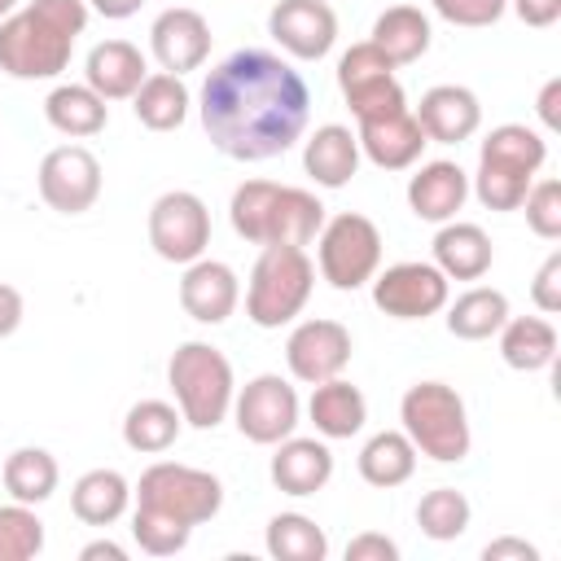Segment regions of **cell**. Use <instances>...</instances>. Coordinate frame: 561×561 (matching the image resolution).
I'll return each mask as SVG.
<instances>
[{"instance_id": "obj_20", "label": "cell", "mask_w": 561, "mask_h": 561, "mask_svg": "<svg viewBox=\"0 0 561 561\" xmlns=\"http://www.w3.org/2000/svg\"><path fill=\"white\" fill-rule=\"evenodd\" d=\"M355 140H359V153H364L373 167H381V171H408V167L421 158V149L430 145L412 110H394V114H381V118H364L359 131H355Z\"/></svg>"}, {"instance_id": "obj_37", "label": "cell", "mask_w": 561, "mask_h": 561, "mask_svg": "<svg viewBox=\"0 0 561 561\" xmlns=\"http://www.w3.org/2000/svg\"><path fill=\"white\" fill-rule=\"evenodd\" d=\"M469 517H473V508H469L465 491H456V486H434V491H425L421 504H416V526H421V535L434 539V543L460 539V535L469 530Z\"/></svg>"}, {"instance_id": "obj_22", "label": "cell", "mask_w": 561, "mask_h": 561, "mask_svg": "<svg viewBox=\"0 0 561 561\" xmlns=\"http://www.w3.org/2000/svg\"><path fill=\"white\" fill-rule=\"evenodd\" d=\"M465 197H469V175H465L460 162H447V158L421 162L416 175L408 180V206L425 224L456 219V210L465 206Z\"/></svg>"}, {"instance_id": "obj_45", "label": "cell", "mask_w": 561, "mask_h": 561, "mask_svg": "<svg viewBox=\"0 0 561 561\" xmlns=\"http://www.w3.org/2000/svg\"><path fill=\"white\" fill-rule=\"evenodd\" d=\"M561 79H548L543 88H539V101H535V110H539V118H543V127L548 131H561Z\"/></svg>"}, {"instance_id": "obj_25", "label": "cell", "mask_w": 561, "mask_h": 561, "mask_svg": "<svg viewBox=\"0 0 561 561\" xmlns=\"http://www.w3.org/2000/svg\"><path fill=\"white\" fill-rule=\"evenodd\" d=\"M302 171L320 184V188H346L351 175L359 171V140L351 127L342 123H324L307 136L302 145Z\"/></svg>"}, {"instance_id": "obj_4", "label": "cell", "mask_w": 561, "mask_h": 561, "mask_svg": "<svg viewBox=\"0 0 561 561\" xmlns=\"http://www.w3.org/2000/svg\"><path fill=\"white\" fill-rule=\"evenodd\" d=\"M232 232L250 245H311L324 228V202L298 184L276 180H245L232 188L228 202Z\"/></svg>"}, {"instance_id": "obj_36", "label": "cell", "mask_w": 561, "mask_h": 561, "mask_svg": "<svg viewBox=\"0 0 561 561\" xmlns=\"http://www.w3.org/2000/svg\"><path fill=\"white\" fill-rule=\"evenodd\" d=\"M263 543L276 561H324L329 557V535L307 513H276L267 522Z\"/></svg>"}, {"instance_id": "obj_32", "label": "cell", "mask_w": 561, "mask_h": 561, "mask_svg": "<svg viewBox=\"0 0 561 561\" xmlns=\"http://www.w3.org/2000/svg\"><path fill=\"white\" fill-rule=\"evenodd\" d=\"M180 430H184V416L167 399H140L123 416V443L140 456H162L167 447H175Z\"/></svg>"}, {"instance_id": "obj_8", "label": "cell", "mask_w": 561, "mask_h": 561, "mask_svg": "<svg viewBox=\"0 0 561 561\" xmlns=\"http://www.w3.org/2000/svg\"><path fill=\"white\" fill-rule=\"evenodd\" d=\"M316 289V263L302 245H263L250 285H245V316L259 329H280L302 316L307 298Z\"/></svg>"}, {"instance_id": "obj_3", "label": "cell", "mask_w": 561, "mask_h": 561, "mask_svg": "<svg viewBox=\"0 0 561 561\" xmlns=\"http://www.w3.org/2000/svg\"><path fill=\"white\" fill-rule=\"evenodd\" d=\"M88 31V0H31L0 22V70L9 79H57Z\"/></svg>"}, {"instance_id": "obj_34", "label": "cell", "mask_w": 561, "mask_h": 561, "mask_svg": "<svg viewBox=\"0 0 561 561\" xmlns=\"http://www.w3.org/2000/svg\"><path fill=\"white\" fill-rule=\"evenodd\" d=\"M504 320H508V298L504 289L491 285H473L447 307V333L460 342H486L500 333Z\"/></svg>"}, {"instance_id": "obj_21", "label": "cell", "mask_w": 561, "mask_h": 561, "mask_svg": "<svg viewBox=\"0 0 561 561\" xmlns=\"http://www.w3.org/2000/svg\"><path fill=\"white\" fill-rule=\"evenodd\" d=\"M267 473H272V486L276 491L302 500V495H316V491L329 486V478H333V451H329L324 438H298V434H289V438L276 443Z\"/></svg>"}, {"instance_id": "obj_17", "label": "cell", "mask_w": 561, "mask_h": 561, "mask_svg": "<svg viewBox=\"0 0 561 561\" xmlns=\"http://www.w3.org/2000/svg\"><path fill=\"white\" fill-rule=\"evenodd\" d=\"M149 48H153V57H158V66L167 75H180L184 79L188 70L206 66V57H210V26H206V18L197 9L171 4V9H162L153 18Z\"/></svg>"}, {"instance_id": "obj_49", "label": "cell", "mask_w": 561, "mask_h": 561, "mask_svg": "<svg viewBox=\"0 0 561 561\" xmlns=\"http://www.w3.org/2000/svg\"><path fill=\"white\" fill-rule=\"evenodd\" d=\"M13 9H18V0H0V22H4V18L13 13Z\"/></svg>"}, {"instance_id": "obj_12", "label": "cell", "mask_w": 561, "mask_h": 561, "mask_svg": "<svg viewBox=\"0 0 561 561\" xmlns=\"http://www.w3.org/2000/svg\"><path fill=\"white\" fill-rule=\"evenodd\" d=\"M149 245L162 263H193L210 245V210L197 193L171 188L149 206Z\"/></svg>"}, {"instance_id": "obj_15", "label": "cell", "mask_w": 561, "mask_h": 561, "mask_svg": "<svg viewBox=\"0 0 561 561\" xmlns=\"http://www.w3.org/2000/svg\"><path fill=\"white\" fill-rule=\"evenodd\" d=\"M351 351H355L351 329L337 320H324V316L294 324V333L285 337V364L302 386L342 377V368L351 364Z\"/></svg>"}, {"instance_id": "obj_33", "label": "cell", "mask_w": 561, "mask_h": 561, "mask_svg": "<svg viewBox=\"0 0 561 561\" xmlns=\"http://www.w3.org/2000/svg\"><path fill=\"white\" fill-rule=\"evenodd\" d=\"M416 473V447L403 430H381L359 447V478L368 486H403Z\"/></svg>"}, {"instance_id": "obj_7", "label": "cell", "mask_w": 561, "mask_h": 561, "mask_svg": "<svg viewBox=\"0 0 561 561\" xmlns=\"http://www.w3.org/2000/svg\"><path fill=\"white\" fill-rule=\"evenodd\" d=\"M399 421H403V434L412 438L416 456H430L438 465H460L473 447L465 399L447 381L408 386L399 399Z\"/></svg>"}, {"instance_id": "obj_24", "label": "cell", "mask_w": 561, "mask_h": 561, "mask_svg": "<svg viewBox=\"0 0 561 561\" xmlns=\"http://www.w3.org/2000/svg\"><path fill=\"white\" fill-rule=\"evenodd\" d=\"M491 259H495V245L478 224H465V219L438 224V232H434V267L447 280H482L491 272Z\"/></svg>"}, {"instance_id": "obj_29", "label": "cell", "mask_w": 561, "mask_h": 561, "mask_svg": "<svg viewBox=\"0 0 561 561\" xmlns=\"http://www.w3.org/2000/svg\"><path fill=\"white\" fill-rule=\"evenodd\" d=\"M495 337H500V359L517 373H539L557 359V329L543 316H508Z\"/></svg>"}, {"instance_id": "obj_40", "label": "cell", "mask_w": 561, "mask_h": 561, "mask_svg": "<svg viewBox=\"0 0 561 561\" xmlns=\"http://www.w3.org/2000/svg\"><path fill=\"white\" fill-rule=\"evenodd\" d=\"M430 9H434L443 22H451V26L478 31V26L500 22L504 9H508V0H430Z\"/></svg>"}, {"instance_id": "obj_35", "label": "cell", "mask_w": 561, "mask_h": 561, "mask_svg": "<svg viewBox=\"0 0 561 561\" xmlns=\"http://www.w3.org/2000/svg\"><path fill=\"white\" fill-rule=\"evenodd\" d=\"M0 478H4V491L18 504H44L57 491L61 469H57V456L53 451H44V447H18V451L4 456Z\"/></svg>"}, {"instance_id": "obj_9", "label": "cell", "mask_w": 561, "mask_h": 561, "mask_svg": "<svg viewBox=\"0 0 561 561\" xmlns=\"http://www.w3.org/2000/svg\"><path fill=\"white\" fill-rule=\"evenodd\" d=\"M316 263H320V276L342 294L368 285L381 267L377 224L368 215H355V210H342V215L324 219V228L316 232Z\"/></svg>"}, {"instance_id": "obj_27", "label": "cell", "mask_w": 561, "mask_h": 561, "mask_svg": "<svg viewBox=\"0 0 561 561\" xmlns=\"http://www.w3.org/2000/svg\"><path fill=\"white\" fill-rule=\"evenodd\" d=\"M430 39H434V26L416 4H390L386 13H377L373 35H368V44H377L390 57V66L421 61L430 53Z\"/></svg>"}, {"instance_id": "obj_31", "label": "cell", "mask_w": 561, "mask_h": 561, "mask_svg": "<svg viewBox=\"0 0 561 561\" xmlns=\"http://www.w3.org/2000/svg\"><path fill=\"white\" fill-rule=\"evenodd\" d=\"M188 105H193V96H188L184 79L167 75V70L145 75V83L131 92V110H136L140 127H149V131H175L188 118Z\"/></svg>"}, {"instance_id": "obj_48", "label": "cell", "mask_w": 561, "mask_h": 561, "mask_svg": "<svg viewBox=\"0 0 561 561\" xmlns=\"http://www.w3.org/2000/svg\"><path fill=\"white\" fill-rule=\"evenodd\" d=\"M140 4H145V0H88V9H96V13H101V18H110V22L131 18Z\"/></svg>"}, {"instance_id": "obj_23", "label": "cell", "mask_w": 561, "mask_h": 561, "mask_svg": "<svg viewBox=\"0 0 561 561\" xmlns=\"http://www.w3.org/2000/svg\"><path fill=\"white\" fill-rule=\"evenodd\" d=\"M145 53L131 39H101L83 61V83L105 101H127L145 83Z\"/></svg>"}, {"instance_id": "obj_43", "label": "cell", "mask_w": 561, "mask_h": 561, "mask_svg": "<svg viewBox=\"0 0 561 561\" xmlns=\"http://www.w3.org/2000/svg\"><path fill=\"white\" fill-rule=\"evenodd\" d=\"M513 4V13L526 22V26H535V31H543V26H552L557 18H561V0H508Z\"/></svg>"}, {"instance_id": "obj_14", "label": "cell", "mask_w": 561, "mask_h": 561, "mask_svg": "<svg viewBox=\"0 0 561 561\" xmlns=\"http://www.w3.org/2000/svg\"><path fill=\"white\" fill-rule=\"evenodd\" d=\"M35 184H39V197H44L48 210L83 215L101 197V162L83 145H57V149L44 153Z\"/></svg>"}, {"instance_id": "obj_26", "label": "cell", "mask_w": 561, "mask_h": 561, "mask_svg": "<svg viewBox=\"0 0 561 561\" xmlns=\"http://www.w3.org/2000/svg\"><path fill=\"white\" fill-rule=\"evenodd\" d=\"M307 416H311V425H316L320 438H351L368 421V399L346 377H329V381H316L311 386Z\"/></svg>"}, {"instance_id": "obj_10", "label": "cell", "mask_w": 561, "mask_h": 561, "mask_svg": "<svg viewBox=\"0 0 561 561\" xmlns=\"http://www.w3.org/2000/svg\"><path fill=\"white\" fill-rule=\"evenodd\" d=\"M228 416L237 421L241 438H250L259 447H276L280 438H289L298 430L302 403H298V390L280 373H259L232 394Z\"/></svg>"}, {"instance_id": "obj_13", "label": "cell", "mask_w": 561, "mask_h": 561, "mask_svg": "<svg viewBox=\"0 0 561 561\" xmlns=\"http://www.w3.org/2000/svg\"><path fill=\"white\" fill-rule=\"evenodd\" d=\"M447 294H451V280L425 259H403V263H390L386 272L373 276V302L390 320L438 316L447 307Z\"/></svg>"}, {"instance_id": "obj_44", "label": "cell", "mask_w": 561, "mask_h": 561, "mask_svg": "<svg viewBox=\"0 0 561 561\" xmlns=\"http://www.w3.org/2000/svg\"><path fill=\"white\" fill-rule=\"evenodd\" d=\"M482 557H486V561H539V548L526 543V539L504 535V539H491V543L482 548Z\"/></svg>"}, {"instance_id": "obj_18", "label": "cell", "mask_w": 561, "mask_h": 561, "mask_svg": "<svg viewBox=\"0 0 561 561\" xmlns=\"http://www.w3.org/2000/svg\"><path fill=\"white\" fill-rule=\"evenodd\" d=\"M241 302V280L228 263L219 259H193L184 263V276H180V307L188 320L197 324H224Z\"/></svg>"}, {"instance_id": "obj_41", "label": "cell", "mask_w": 561, "mask_h": 561, "mask_svg": "<svg viewBox=\"0 0 561 561\" xmlns=\"http://www.w3.org/2000/svg\"><path fill=\"white\" fill-rule=\"evenodd\" d=\"M530 298H535V307H539L543 316L561 311V250H552V254L543 259V267L535 272V280H530Z\"/></svg>"}, {"instance_id": "obj_30", "label": "cell", "mask_w": 561, "mask_h": 561, "mask_svg": "<svg viewBox=\"0 0 561 561\" xmlns=\"http://www.w3.org/2000/svg\"><path fill=\"white\" fill-rule=\"evenodd\" d=\"M131 504V482L118 469H88L70 486V508L83 526H114Z\"/></svg>"}, {"instance_id": "obj_1", "label": "cell", "mask_w": 561, "mask_h": 561, "mask_svg": "<svg viewBox=\"0 0 561 561\" xmlns=\"http://www.w3.org/2000/svg\"><path fill=\"white\" fill-rule=\"evenodd\" d=\"M202 131L224 158L263 162L285 153L311 114L307 79L267 48H237L206 70L197 92Z\"/></svg>"}, {"instance_id": "obj_39", "label": "cell", "mask_w": 561, "mask_h": 561, "mask_svg": "<svg viewBox=\"0 0 561 561\" xmlns=\"http://www.w3.org/2000/svg\"><path fill=\"white\" fill-rule=\"evenodd\" d=\"M522 210H526V224L535 237H543V241L561 237V184L557 180H535L522 197Z\"/></svg>"}, {"instance_id": "obj_38", "label": "cell", "mask_w": 561, "mask_h": 561, "mask_svg": "<svg viewBox=\"0 0 561 561\" xmlns=\"http://www.w3.org/2000/svg\"><path fill=\"white\" fill-rule=\"evenodd\" d=\"M44 552V522L35 504H0V561H31Z\"/></svg>"}, {"instance_id": "obj_11", "label": "cell", "mask_w": 561, "mask_h": 561, "mask_svg": "<svg viewBox=\"0 0 561 561\" xmlns=\"http://www.w3.org/2000/svg\"><path fill=\"white\" fill-rule=\"evenodd\" d=\"M337 88H342L355 123L381 118V114H394V110H408V96H403V83L394 79L390 57L377 44H368V39L364 44H351L337 57Z\"/></svg>"}, {"instance_id": "obj_47", "label": "cell", "mask_w": 561, "mask_h": 561, "mask_svg": "<svg viewBox=\"0 0 561 561\" xmlns=\"http://www.w3.org/2000/svg\"><path fill=\"white\" fill-rule=\"evenodd\" d=\"M127 561V548L123 543H114V539H92V543H83L79 548V561Z\"/></svg>"}, {"instance_id": "obj_19", "label": "cell", "mask_w": 561, "mask_h": 561, "mask_svg": "<svg viewBox=\"0 0 561 561\" xmlns=\"http://www.w3.org/2000/svg\"><path fill=\"white\" fill-rule=\"evenodd\" d=\"M412 114L430 145H460L482 127V105L465 83H434Z\"/></svg>"}, {"instance_id": "obj_46", "label": "cell", "mask_w": 561, "mask_h": 561, "mask_svg": "<svg viewBox=\"0 0 561 561\" xmlns=\"http://www.w3.org/2000/svg\"><path fill=\"white\" fill-rule=\"evenodd\" d=\"M22 294L13 289V285H4L0 280V337H9V333H18V324H22Z\"/></svg>"}, {"instance_id": "obj_42", "label": "cell", "mask_w": 561, "mask_h": 561, "mask_svg": "<svg viewBox=\"0 0 561 561\" xmlns=\"http://www.w3.org/2000/svg\"><path fill=\"white\" fill-rule=\"evenodd\" d=\"M346 561H399V543L377 530H364L346 543Z\"/></svg>"}, {"instance_id": "obj_28", "label": "cell", "mask_w": 561, "mask_h": 561, "mask_svg": "<svg viewBox=\"0 0 561 561\" xmlns=\"http://www.w3.org/2000/svg\"><path fill=\"white\" fill-rule=\"evenodd\" d=\"M44 118L53 123V131L70 136V140H88L96 131H105L110 123V105L105 96H96L88 83H57L44 96Z\"/></svg>"}, {"instance_id": "obj_6", "label": "cell", "mask_w": 561, "mask_h": 561, "mask_svg": "<svg viewBox=\"0 0 561 561\" xmlns=\"http://www.w3.org/2000/svg\"><path fill=\"white\" fill-rule=\"evenodd\" d=\"M167 386L175 394L184 425L193 430H215L232 412L237 377H232L228 355L210 342H180L167 359Z\"/></svg>"}, {"instance_id": "obj_16", "label": "cell", "mask_w": 561, "mask_h": 561, "mask_svg": "<svg viewBox=\"0 0 561 561\" xmlns=\"http://www.w3.org/2000/svg\"><path fill=\"white\" fill-rule=\"evenodd\" d=\"M267 35L298 61H320L337 44V13L329 0H276L267 13Z\"/></svg>"}, {"instance_id": "obj_5", "label": "cell", "mask_w": 561, "mask_h": 561, "mask_svg": "<svg viewBox=\"0 0 561 561\" xmlns=\"http://www.w3.org/2000/svg\"><path fill=\"white\" fill-rule=\"evenodd\" d=\"M543 162H548V140L535 127L500 123L478 145V175L469 188L486 210H522V197Z\"/></svg>"}, {"instance_id": "obj_2", "label": "cell", "mask_w": 561, "mask_h": 561, "mask_svg": "<svg viewBox=\"0 0 561 561\" xmlns=\"http://www.w3.org/2000/svg\"><path fill=\"white\" fill-rule=\"evenodd\" d=\"M131 539L149 557H175L188 548L193 526L210 522L224 508V482L210 469L158 460L136 482Z\"/></svg>"}]
</instances>
